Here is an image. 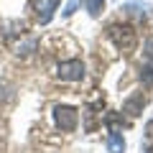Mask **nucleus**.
<instances>
[{
	"label": "nucleus",
	"instance_id": "obj_1",
	"mask_svg": "<svg viewBox=\"0 0 153 153\" xmlns=\"http://www.w3.org/2000/svg\"><path fill=\"white\" fill-rule=\"evenodd\" d=\"M107 36L112 38V44L117 46L120 51H133L135 49V31H133L130 26H120V23H115V26H110Z\"/></svg>",
	"mask_w": 153,
	"mask_h": 153
},
{
	"label": "nucleus",
	"instance_id": "obj_2",
	"mask_svg": "<svg viewBox=\"0 0 153 153\" xmlns=\"http://www.w3.org/2000/svg\"><path fill=\"white\" fill-rule=\"evenodd\" d=\"M54 120L64 133H71L76 128V123H79V110L69 107V105H56L54 107Z\"/></svg>",
	"mask_w": 153,
	"mask_h": 153
},
{
	"label": "nucleus",
	"instance_id": "obj_3",
	"mask_svg": "<svg viewBox=\"0 0 153 153\" xmlns=\"http://www.w3.org/2000/svg\"><path fill=\"white\" fill-rule=\"evenodd\" d=\"M56 76L61 82H82L84 79V64L79 59H69V61H61L56 66Z\"/></svg>",
	"mask_w": 153,
	"mask_h": 153
},
{
	"label": "nucleus",
	"instance_id": "obj_4",
	"mask_svg": "<svg viewBox=\"0 0 153 153\" xmlns=\"http://www.w3.org/2000/svg\"><path fill=\"white\" fill-rule=\"evenodd\" d=\"M59 8V0H38L36 3V18L41 23H49L54 18V10Z\"/></svg>",
	"mask_w": 153,
	"mask_h": 153
},
{
	"label": "nucleus",
	"instance_id": "obj_5",
	"mask_svg": "<svg viewBox=\"0 0 153 153\" xmlns=\"http://www.w3.org/2000/svg\"><path fill=\"white\" fill-rule=\"evenodd\" d=\"M143 105H146V94L138 92V94H133V97L125 100L123 110H125V112H130V115H140V112H143Z\"/></svg>",
	"mask_w": 153,
	"mask_h": 153
},
{
	"label": "nucleus",
	"instance_id": "obj_6",
	"mask_svg": "<svg viewBox=\"0 0 153 153\" xmlns=\"http://www.w3.org/2000/svg\"><path fill=\"white\" fill-rule=\"evenodd\" d=\"M107 151L110 153H125V138H123L117 130H110V135H107Z\"/></svg>",
	"mask_w": 153,
	"mask_h": 153
},
{
	"label": "nucleus",
	"instance_id": "obj_7",
	"mask_svg": "<svg viewBox=\"0 0 153 153\" xmlns=\"http://www.w3.org/2000/svg\"><path fill=\"white\" fill-rule=\"evenodd\" d=\"M125 10H130V13H135V16H148V5L146 3H128L125 5Z\"/></svg>",
	"mask_w": 153,
	"mask_h": 153
},
{
	"label": "nucleus",
	"instance_id": "obj_8",
	"mask_svg": "<svg viewBox=\"0 0 153 153\" xmlns=\"http://www.w3.org/2000/svg\"><path fill=\"white\" fill-rule=\"evenodd\" d=\"M140 79L148 84V87L153 84V61H151V64H143V66H140Z\"/></svg>",
	"mask_w": 153,
	"mask_h": 153
},
{
	"label": "nucleus",
	"instance_id": "obj_9",
	"mask_svg": "<svg viewBox=\"0 0 153 153\" xmlns=\"http://www.w3.org/2000/svg\"><path fill=\"white\" fill-rule=\"evenodd\" d=\"M102 5H105V0H87L89 16H100V13H102Z\"/></svg>",
	"mask_w": 153,
	"mask_h": 153
},
{
	"label": "nucleus",
	"instance_id": "obj_10",
	"mask_svg": "<svg viewBox=\"0 0 153 153\" xmlns=\"http://www.w3.org/2000/svg\"><path fill=\"white\" fill-rule=\"evenodd\" d=\"M82 5V0H69L66 3V8H64V18H69V16H74L76 13V8Z\"/></svg>",
	"mask_w": 153,
	"mask_h": 153
},
{
	"label": "nucleus",
	"instance_id": "obj_11",
	"mask_svg": "<svg viewBox=\"0 0 153 153\" xmlns=\"http://www.w3.org/2000/svg\"><path fill=\"white\" fill-rule=\"evenodd\" d=\"M146 153H153V148H148V151H146Z\"/></svg>",
	"mask_w": 153,
	"mask_h": 153
}]
</instances>
